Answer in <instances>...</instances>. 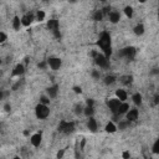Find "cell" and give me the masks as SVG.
<instances>
[{
	"mask_svg": "<svg viewBox=\"0 0 159 159\" xmlns=\"http://www.w3.org/2000/svg\"><path fill=\"white\" fill-rule=\"evenodd\" d=\"M98 46L101 47V50L103 51V54L106 55V57H108L111 56L112 54V49H111V36L108 32H102L101 36H100V40H98Z\"/></svg>",
	"mask_w": 159,
	"mask_h": 159,
	"instance_id": "obj_1",
	"label": "cell"
},
{
	"mask_svg": "<svg viewBox=\"0 0 159 159\" xmlns=\"http://www.w3.org/2000/svg\"><path fill=\"white\" fill-rule=\"evenodd\" d=\"M35 113H36V117L39 119H45L49 117L50 114V110L47 107V104H44L40 102L37 106H36V108H35Z\"/></svg>",
	"mask_w": 159,
	"mask_h": 159,
	"instance_id": "obj_2",
	"label": "cell"
},
{
	"mask_svg": "<svg viewBox=\"0 0 159 159\" xmlns=\"http://www.w3.org/2000/svg\"><path fill=\"white\" fill-rule=\"evenodd\" d=\"M75 129V123L73 122H69V121H61L59 124V130L62 132V133L69 134L71 132H73Z\"/></svg>",
	"mask_w": 159,
	"mask_h": 159,
	"instance_id": "obj_3",
	"label": "cell"
},
{
	"mask_svg": "<svg viewBox=\"0 0 159 159\" xmlns=\"http://www.w3.org/2000/svg\"><path fill=\"white\" fill-rule=\"evenodd\" d=\"M121 103H122V101H119L117 97L110 98V100L107 101V106H108L110 111H111L112 113H114V114H117V111H118V108H119V106H121Z\"/></svg>",
	"mask_w": 159,
	"mask_h": 159,
	"instance_id": "obj_4",
	"label": "cell"
},
{
	"mask_svg": "<svg viewBox=\"0 0 159 159\" xmlns=\"http://www.w3.org/2000/svg\"><path fill=\"white\" fill-rule=\"evenodd\" d=\"M47 28H49V30H51L52 32L55 34L56 37H60V30H59L60 24H59V21H57L56 19L49 20V21H47Z\"/></svg>",
	"mask_w": 159,
	"mask_h": 159,
	"instance_id": "obj_5",
	"label": "cell"
},
{
	"mask_svg": "<svg viewBox=\"0 0 159 159\" xmlns=\"http://www.w3.org/2000/svg\"><path fill=\"white\" fill-rule=\"evenodd\" d=\"M108 57H106V55L104 54H100L98 52V55L95 57V61H96V63L100 66V67H102V69H106V67H108Z\"/></svg>",
	"mask_w": 159,
	"mask_h": 159,
	"instance_id": "obj_6",
	"label": "cell"
},
{
	"mask_svg": "<svg viewBox=\"0 0 159 159\" xmlns=\"http://www.w3.org/2000/svg\"><path fill=\"white\" fill-rule=\"evenodd\" d=\"M139 117V111L137 108H129V111L126 113V119L129 122H136Z\"/></svg>",
	"mask_w": 159,
	"mask_h": 159,
	"instance_id": "obj_7",
	"label": "cell"
},
{
	"mask_svg": "<svg viewBox=\"0 0 159 159\" xmlns=\"http://www.w3.org/2000/svg\"><path fill=\"white\" fill-rule=\"evenodd\" d=\"M61 60L59 57H50L47 60V65L51 67V70H54V71H57L60 67H61Z\"/></svg>",
	"mask_w": 159,
	"mask_h": 159,
	"instance_id": "obj_8",
	"label": "cell"
},
{
	"mask_svg": "<svg viewBox=\"0 0 159 159\" xmlns=\"http://www.w3.org/2000/svg\"><path fill=\"white\" fill-rule=\"evenodd\" d=\"M121 55L124 56V57L128 59V60H132V59L136 56V49H134V47H126V49H123V50L121 51Z\"/></svg>",
	"mask_w": 159,
	"mask_h": 159,
	"instance_id": "obj_9",
	"label": "cell"
},
{
	"mask_svg": "<svg viewBox=\"0 0 159 159\" xmlns=\"http://www.w3.org/2000/svg\"><path fill=\"white\" fill-rule=\"evenodd\" d=\"M41 140H42V134L41 133H35L30 138V143L34 145V147H39V145L41 144Z\"/></svg>",
	"mask_w": 159,
	"mask_h": 159,
	"instance_id": "obj_10",
	"label": "cell"
},
{
	"mask_svg": "<svg viewBox=\"0 0 159 159\" xmlns=\"http://www.w3.org/2000/svg\"><path fill=\"white\" fill-rule=\"evenodd\" d=\"M34 19H36V16H34L32 14H26L21 18V22H22L24 26H30L31 22L34 21Z\"/></svg>",
	"mask_w": 159,
	"mask_h": 159,
	"instance_id": "obj_11",
	"label": "cell"
},
{
	"mask_svg": "<svg viewBox=\"0 0 159 159\" xmlns=\"http://www.w3.org/2000/svg\"><path fill=\"white\" fill-rule=\"evenodd\" d=\"M116 97H117L119 101L126 102V101H127V97H128V95H127V92H126L123 88H118V90L116 91Z\"/></svg>",
	"mask_w": 159,
	"mask_h": 159,
	"instance_id": "obj_12",
	"label": "cell"
},
{
	"mask_svg": "<svg viewBox=\"0 0 159 159\" xmlns=\"http://www.w3.org/2000/svg\"><path fill=\"white\" fill-rule=\"evenodd\" d=\"M108 19L112 24H116L118 22L119 20H121V14H119L118 11H111L110 14H108Z\"/></svg>",
	"mask_w": 159,
	"mask_h": 159,
	"instance_id": "obj_13",
	"label": "cell"
},
{
	"mask_svg": "<svg viewBox=\"0 0 159 159\" xmlns=\"http://www.w3.org/2000/svg\"><path fill=\"white\" fill-rule=\"evenodd\" d=\"M87 127L91 132H97V122L93 117H88V122H87Z\"/></svg>",
	"mask_w": 159,
	"mask_h": 159,
	"instance_id": "obj_14",
	"label": "cell"
},
{
	"mask_svg": "<svg viewBox=\"0 0 159 159\" xmlns=\"http://www.w3.org/2000/svg\"><path fill=\"white\" fill-rule=\"evenodd\" d=\"M128 111H129V104L127 102H122L117 111V114H126Z\"/></svg>",
	"mask_w": 159,
	"mask_h": 159,
	"instance_id": "obj_15",
	"label": "cell"
},
{
	"mask_svg": "<svg viewBox=\"0 0 159 159\" xmlns=\"http://www.w3.org/2000/svg\"><path fill=\"white\" fill-rule=\"evenodd\" d=\"M24 72H25V67H24V65H22V63H19V65H16V66H15L14 71H12V76H21Z\"/></svg>",
	"mask_w": 159,
	"mask_h": 159,
	"instance_id": "obj_16",
	"label": "cell"
},
{
	"mask_svg": "<svg viewBox=\"0 0 159 159\" xmlns=\"http://www.w3.org/2000/svg\"><path fill=\"white\" fill-rule=\"evenodd\" d=\"M57 91H59V87L57 86H52V87H49L47 88V96L50 98H55L57 96Z\"/></svg>",
	"mask_w": 159,
	"mask_h": 159,
	"instance_id": "obj_17",
	"label": "cell"
},
{
	"mask_svg": "<svg viewBox=\"0 0 159 159\" xmlns=\"http://www.w3.org/2000/svg\"><path fill=\"white\" fill-rule=\"evenodd\" d=\"M117 129H118V127L113 122H108L107 124H106V127H104V130L107 132V133H114Z\"/></svg>",
	"mask_w": 159,
	"mask_h": 159,
	"instance_id": "obj_18",
	"label": "cell"
},
{
	"mask_svg": "<svg viewBox=\"0 0 159 159\" xmlns=\"http://www.w3.org/2000/svg\"><path fill=\"white\" fill-rule=\"evenodd\" d=\"M133 31H134V34H136L137 36H142V35L144 34V25H143V24L136 25L134 29H133Z\"/></svg>",
	"mask_w": 159,
	"mask_h": 159,
	"instance_id": "obj_19",
	"label": "cell"
},
{
	"mask_svg": "<svg viewBox=\"0 0 159 159\" xmlns=\"http://www.w3.org/2000/svg\"><path fill=\"white\" fill-rule=\"evenodd\" d=\"M21 25H22L21 19H20V18H18V16H15V18H14V20H12V29L18 31V30H20Z\"/></svg>",
	"mask_w": 159,
	"mask_h": 159,
	"instance_id": "obj_20",
	"label": "cell"
},
{
	"mask_svg": "<svg viewBox=\"0 0 159 159\" xmlns=\"http://www.w3.org/2000/svg\"><path fill=\"white\" fill-rule=\"evenodd\" d=\"M132 100H133V103L136 106H140L142 102H143V97H142L140 93H134L133 96H132Z\"/></svg>",
	"mask_w": 159,
	"mask_h": 159,
	"instance_id": "obj_21",
	"label": "cell"
},
{
	"mask_svg": "<svg viewBox=\"0 0 159 159\" xmlns=\"http://www.w3.org/2000/svg\"><path fill=\"white\" fill-rule=\"evenodd\" d=\"M114 82H116V77L113 75H107L104 77V83L106 85H112Z\"/></svg>",
	"mask_w": 159,
	"mask_h": 159,
	"instance_id": "obj_22",
	"label": "cell"
},
{
	"mask_svg": "<svg viewBox=\"0 0 159 159\" xmlns=\"http://www.w3.org/2000/svg\"><path fill=\"white\" fill-rule=\"evenodd\" d=\"M93 107L92 106H87V107H85V110H83V114L85 116H87V117H92L93 116Z\"/></svg>",
	"mask_w": 159,
	"mask_h": 159,
	"instance_id": "obj_23",
	"label": "cell"
},
{
	"mask_svg": "<svg viewBox=\"0 0 159 159\" xmlns=\"http://www.w3.org/2000/svg\"><path fill=\"white\" fill-rule=\"evenodd\" d=\"M45 16H46V14H45L44 10H39V11L36 12V20H37V21H44V20H45Z\"/></svg>",
	"mask_w": 159,
	"mask_h": 159,
	"instance_id": "obj_24",
	"label": "cell"
},
{
	"mask_svg": "<svg viewBox=\"0 0 159 159\" xmlns=\"http://www.w3.org/2000/svg\"><path fill=\"white\" fill-rule=\"evenodd\" d=\"M103 16H104L103 11H102V10H97V11L95 12V15H93V19H95L96 21H101V20L103 19Z\"/></svg>",
	"mask_w": 159,
	"mask_h": 159,
	"instance_id": "obj_25",
	"label": "cell"
},
{
	"mask_svg": "<svg viewBox=\"0 0 159 159\" xmlns=\"http://www.w3.org/2000/svg\"><path fill=\"white\" fill-rule=\"evenodd\" d=\"M124 14H126V16L129 18V19L133 16V9H132V6H126V8H124Z\"/></svg>",
	"mask_w": 159,
	"mask_h": 159,
	"instance_id": "obj_26",
	"label": "cell"
},
{
	"mask_svg": "<svg viewBox=\"0 0 159 159\" xmlns=\"http://www.w3.org/2000/svg\"><path fill=\"white\" fill-rule=\"evenodd\" d=\"M152 151H153V153L159 154V139H157V140H155V143L153 144V148H152Z\"/></svg>",
	"mask_w": 159,
	"mask_h": 159,
	"instance_id": "obj_27",
	"label": "cell"
},
{
	"mask_svg": "<svg viewBox=\"0 0 159 159\" xmlns=\"http://www.w3.org/2000/svg\"><path fill=\"white\" fill-rule=\"evenodd\" d=\"M132 80H133V77H132V76H124L122 78V82L124 85H129V83H132Z\"/></svg>",
	"mask_w": 159,
	"mask_h": 159,
	"instance_id": "obj_28",
	"label": "cell"
},
{
	"mask_svg": "<svg viewBox=\"0 0 159 159\" xmlns=\"http://www.w3.org/2000/svg\"><path fill=\"white\" fill-rule=\"evenodd\" d=\"M129 123H130L129 121H126V122L123 121V122H121V123H119V126H118V128H119V129H124V128H127V127L129 126Z\"/></svg>",
	"mask_w": 159,
	"mask_h": 159,
	"instance_id": "obj_29",
	"label": "cell"
},
{
	"mask_svg": "<svg viewBox=\"0 0 159 159\" xmlns=\"http://www.w3.org/2000/svg\"><path fill=\"white\" fill-rule=\"evenodd\" d=\"M6 39H8V36H6V34H5L4 31H2V32H0V42H2V44H4V42L6 41Z\"/></svg>",
	"mask_w": 159,
	"mask_h": 159,
	"instance_id": "obj_30",
	"label": "cell"
},
{
	"mask_svg": "<svg viewBox=\"0 0 159 159\" xmlns=\"http://www.w3.org/2000/svg\"><path fill=\"white\" fill-rule=\"evenodd\" d=\"M40 102H41V103H44V104H49L50 103V97L47 96H42L41 98H40Z\"/></svg>",
	"mask_w": 159,
	"mask_h": 159,
	"instance_id": "obj_31",
	"label": "cell"
},
{
	"mask_svg": "<svg viewBox=\"0 0 159 159\" xmlns=\"http://www.w3.org/2000/svg\"><path fill=\"white\" fill-rule=\"evenodd\" d=\"M73 92H75V93H82V90H81V87L75 86L73 87Z\"/></svg>",
	"mask_w": 159,
	"mask_h": 159,
	"instance_id": "obj_32",
	"label": "cell"
},
{
	"mask_svg": "<svg viewBox=\"0 0 159 159\" xmlns=\"http://www.w3.org/2000/svg\"><path fill=\"white\" fill-rule=\"evenodd\" d=\"M92 76H93L95 78H100V76H101V75H100V72H98V71H93V72H92Z\"/></svg>",
	"mask_w": 159,
	"mask_h": 159,
	"instance_id": "obj_33",
	"label": "cell"
},
{
	"mask_svg": "<svg viewBox=\"0 0 159 159\" xmlns=\"http://www.w3.org/2000/svg\"><path fill=\"white\" fill-rule=\"evenodd\" d=\"M130 154H129V152H123V154H122V157L123 158H128Z\"/></svg>",
	"mask_w": 159,
	"mask_h": 159,
	"instance_id": "obj_34",
	"label": "cell"
},
{
	"mask_svg": "<svg viewBox=\"0 0 159 159\" xmlns=\"http://www.w3.org/2000/svg\"><path fill=\"white\" fill-rule=\"evenodd\" d=\"M154 103H155V104H158V103H159V95H157V96L154 97Z\"/></svg>",
	"mask_w": 159,
	"mask_h": 159,
	"instance_id": "obj_35",
	"label": "cell"
},
{
	"mask_svg": "<svg viewBox=\"0 0 159 159\" xmlns=\"http://www.w3.org/2000/svg\"><path fill=\"white\" fill-rule=\"evenodd\" d=\"M87 106H92V107H93V101H92V100H87Z\"/></svg>",
	"mask_w": 159,
	"mask_h": 159,
	"instance_id": "obj_36",
	"label": "cell"
},
{
	"mask_svg": "<svg viewBox=\"0 0 159 159\" xmlns=\"http://www.w3.org/2000/svg\"><path fill=\"white\" fill-rule=\"evenodd\" d=\"M45 66H46V63H45V62L39 63V67H41V69H45Z\"/></svg>",
	"mask_w": 159,
	"mask_h": 159,
	"instance_id": "obj_37",
	"label": "cell"
},
{
	"mask_svg": "<svg viewBox=\"0 0 159 159\" xmlns=\"http://www.w3.org/2000/svg\"><path fill=\"white\" fill-rule=\"evenodd\" d=\"M5 111H6V112L10 111V104H5Z\"/></svg>",
	"mask_w": 159,
	"mask_h": 159,
	"instance_id": "obj_38",
	"label": "cell"
},
{
	"mask_svg": "<svg viewBox=\"0 0 159 159\" xmlns=\"http://www.w3.org/2000/svg\"><path fill=\"white\" fill-rule=\"evenodd\" d=\"M62 155H63V152H62V151H61V152H59V153H57V157H59V158H61V157H62Z\"/></svg>",
	"mask_w": 159,
	"mask_h": 159,
	"instance_id": "obj_39",
	"label": "cell"
},
{
	"mask_svg": "<svg viewBox=\"0 0 159 159\" xmlns=\"http://www.w3.org/2000/svg\"><path fill=\"white\" fill-rule=\"evenodd\" d=\"M138 2H139V3H145L147 0H138Z\"/></svg>",
	"mask_w": 159,
	"mask_h": 159,
	"instance_id": "obj_40",
	"label": "cell"
},
{
	"mask_svg": "<svg viewBox=\"0 0 159 159\" xmlns=\"http://www.w3.org/2000/svg\"><path fill=\"white\" fill-rule=\"evenodd\" d=\"M42 2H49V0H42Z\"/></svg>",
	"mask_w": 159,
	"mask_h": 159,
	"instance_id": "obj_41",
	"label": "cell"
},
{
	"mask_svg": "<svg viewBox=\"0 0 159 159\" xmlns=\"http://www.w3.org/2000/svg\"><path fill=\"white\" fill-rule=\"evenodd\" d=\"M100 2H106V0H100Z\"/></svg>",
	"mask_w": 159,
	"mask_h": 159,
	"instance_id": "obj_42",
	"label": "cell"
},
{
	"mask_svg": "<svg viewBox=\"0 0 159 159\" xmlns=\"http://www.w3.org/2000/svg\"><path fill=\"white\" fill-rule=\"evenodd\" d=\"M158 18H159V12H158Z\"/></svg>",
	"mask_w": 159,
	"mask_h": 159,
	"instance_id": "obj_43",
	"label": "cell"
}]
</instances>
